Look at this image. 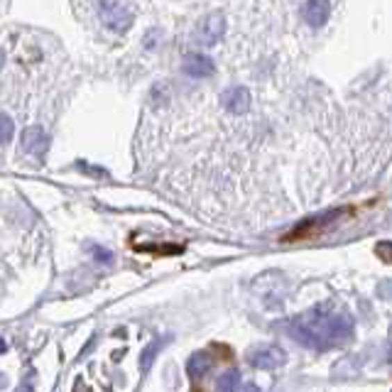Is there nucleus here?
Instances as JSON below:
<instances>
[{
	"instance_id": "nucleus-1",
	"label": "nucleus",
	"mask_w": 392,
	"mask_h": 392,
	"mask_svg": "<svg viewBox=\"0 0 392 392\" xmlns=\"http://www.w3.org/2000/svg\"><path fill=\"white\" fill-rule=\"evenodd\" d=\"M353 329L356 326H353V319L346 311L324 304V307H316V309L304 311L300 316H294L287 326V334L300 346L316 353H324L348 343L353 338Z\"/></svg>"
},
{
	"instance_id": "nucleus-2",
	"label": "nucleus",
	"mask_w": 392,
	"mask_h": 392,
	"mask_svg": "<svg viewBox=\"0 0 392 392\" xmlns=\"http://www.w3.org/2000/svg\"><path fill=\"white\" fill-rule=\"evenodd\" d=\"M346 213H353V209H336V211H326V213H319V216H314V218H307V221H302L297 228H292L282 240H302V238L321 236L326 228H331L336 221H341Z\"/></svg>"
},
{
	"instance_id": "nucleus-3",
	"label": "nucleus",
	"mask_w": 392,
	"mask_h": 392,
	"mask_svg": "<svg viewBox=\"0 0 392 392\" xmlns=\"http://www.w3.org/2000/svg\"><path fill=\"white\" fill-rule=\"evenodd\" d=\"M101 20L106 27H111L113 32H125L133 25V8L125 3H101L98 6Z\"/></svg>"
},
{
	"instance_id": "nucleus-4",
	"label": "nucleus",
	"mask_w": 392,
	"mask_h": 392,
	"mask_svg": "<svg viewBox=\"0 0 392 392\" xmlns=\"http://www.w3.org/2000/svg\"><path fill=\"white\" fill-rule=\"evenodd\" d=\"M248 361H250V366L258 368V370H275V368L284 366L287 356H284V351L277 346H263V348H258V351L250 353Z\"/></svg>"
},
{
	"instance_id": "nucleus-5",
	"label": "nucleus",
	"mask_w": 392,
	"mask_h": 392,
	"mask_svg": "<svg viewBox=\"0 0 392 392\" xmlns=\"http://www.w3.org/2000/svg\"><path fill=\"white\" fill-rule=\"evenodd\" d=\"M221 104H223V108H226L228 113H233V115L248 113V108H250V91L245 86H231L228 91H223Z\"/></svg>"
},
{
	"instance_id": "nucleus-6",
	"label": "nucleus",
	"mask_w": 392,
	"mask_h": 392,
	"mask_svg": "<svg viewBox=\"0 0 392 392\" xmlns=\"http://www.w3.org/2000/svg\"><path fill=\"white\" fill-rule=\"evenodd\" d=\"M223 30H226V22L221 15H206L196 25V40L202 44H216L223 37Z\"/></svg>"
},
{
	"instance_id": "nucleus-7",
	"label": "nucleus",
	"mask_w": 392,
	"mask_h": 392,
	"mask_svg": "<svg viewBox=\"0 0 392 392\" xmlns=\"http://www.w3.org/2000/svg\"><path fill=\"white\" fill-rule=\"evenodd\" d=\"M181 69H184V74L191 79H206L216 72V64H213V59H209L206 54H189V57L184 59V64H181Z\"/></svg>"
},
{
	"instance_id": "nucleus-8",
	"label": "nucleus",
	"mask_w": 392,
	"mask_h": 392,
	"mask_svg": "<svg viewBox=\"0 0 392 392\" xmlns=\"http://www.w3.org/2000/svg\"><path fill=\"white\" fill-rule=\"evenodd\" d=\"M329 13H331V6L326 0H309V3L302 6V17H304L309 27H321L329 20Z\"/></svg>"
},
{
	"instance_id": "nucleus-9",
	"label": "nucleus",
	"mask_w": 392,
	"mask_h": 392,
	"mask_svg": "<svg viewBox=\"0 0 392 392\" xmlns=\"http://www.w3.org/2000/svg\"><path fill=\"white\" fill-rule=\"evenodd\" d=\"M22 150H25L27 155H32V157L44 155V150H47L44 130H42V128H27L25 133H22Z\"/></svg>"
},
{
	"instance_id": "nucleus-10",
	"label": "nucleus",
	"mask_w": 392,
	"mask_h": 392,
	"mask_svg": "<svg viewBox=\"0 0 392 392\" xmlns=\"http://www.w3.org/2000/svg\"><path fill=\"white\" fill-rule=\"evenodd\" d=\"M211 366H213V358L209 356L206 351H196L194 356L189 358V363H186V370H189L191 377H204L211 370Z\"/></svg>"
},
{
	"instance_id": "nucleus-11",
	"label": "nucleus",
	"mask_w": 392,
	"mask_h": 392,
	"mask_svg": "<svg viewBox=\"0 0 392 392\" xmlns=\"http://www.w3.org/2000/svg\"><path fill=\"white\" fill-rule=\"evenodd\" d=\"M238 382H240V373H238V370L223 373V375L216 380V392H236Z\"/></svg>"
},
{
	"instance_id": "nucleus-12",
	"label": "nucleus",
	"mask_w": 392,
	"mask_h": 392,
	"mask_svg": "<svg viewBox=\"0 0 392 392\" xmlns=\"http://www.w3.org/2000/svg\"><path fill=\"white\" fill-rule=\"evenodd\" d=\"M88 253L93 255V260H98V263H104V265H111L113 263V253L111 250H106V248H101V245H88Z\"/></svg>"
},
{
	"instance_id": "nucleus-13",
	"label": "nucleus",
	"mask_w": 392,
	"mask_h": 392,
	"mask_svg": "<svg viewBox=\"0 0 392 392\" xmlns=\"http://www.w3.org/2000/svg\"><path fill=\"white\" fill-rule=\"evenodd\" d=\"M157 351H160V341H152L150 346L142 351V358H140V366H142V370H150V363H152V358H155Z\"/></svg>"
},
{
	"instance_id": "nucleus-14",
	"label": "nucleus",
	"mask_w": 392,
	"mask_h": 392,
	"mask_svg": "<svg viewBox=\"0 0 392 392\" xmlns=\"http://www.w3.org/2000/svg\"><path fill=\"white\" fill-rule=\"evenodd\" d=\"M140 250H152V253H167V255L181 253L179 245H140Z\"/></svg>"
},
{
	"instance_id": "nucleus-15",
	"label": "nucleus",
	"mask_w": 392,
	"mask_h": 392,
	"mask_svg": "<svg viewBox=\"0 0 392 392\" xmlns=\"http://www.w3.org/2000/svg\"><path fill=\"white\" fill-rule=\"evenodd\" d=\"M375 253L380 255L385 263H392V243H377V248H375Z\"/></svg>"
},
{
	"instance_id": "nucleus-16",
	"label": "nucleus",
	"mask_w": 392,
	"mask_h": 392,
	"mask_svg": "<svg viewBox=\"0 0 392 392\" xmlns=\"http://www.w3.org/2000/svg\"><path fill=\"white\" fill-rule=\"evenodd\" d=\"M0 123H3V142H10L13 140V120L8 118V115H3Z\"/></svg>"
},
{
	"instance_id": "nucleus-17",
	"label": "nucleus",
	"mask_w": 392,
	"mask_h": 392,
	"mask_svg": "<svg viewBox=\"0 0 392 392\" xmlns=\"http://www.w3.org/2000/svg\"><path fill=\"white\" fill-rule=\"evenodd\" d=\"M243 392H260V387L258 385H245L243 387Z\"/></svg>"
}]
</instances>
